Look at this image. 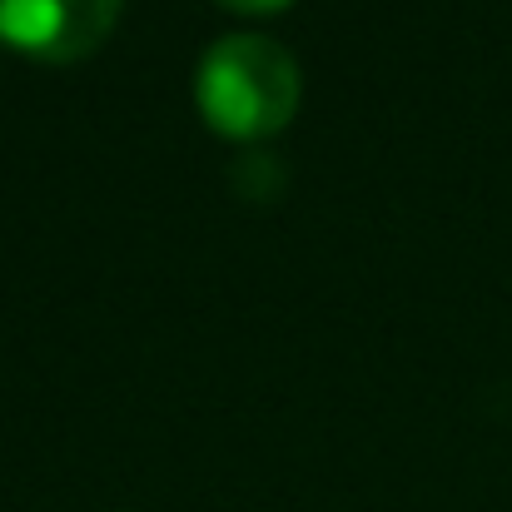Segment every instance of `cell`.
Segmentation results:
<instances>
[{
  "label": "cell",
  "mask_w": 512,
  "mask_h": 512,
  "mask_svg": "<svg viewBox=\"0 0 512 512\" xmlns=\"http://www.w3.org/2000/svg\"><path fill=\"white\" fill-rule=\"evenodd\" d=\"M199 115L229 140H269L299 110V65L269 35H224L194 70Z\"/></svg>",
  "instance_id": "cell-1"
},
{
  "label": "cell",
  "mask_w": 512,
  "mask_h": 512,
  "mask_svg": "<svg viewBox=\"0 0 512 512\" xmlns=\"http://www.w3.org/2000/svg\"><path fill=\"white\" fill-rule=\"evenodd\" d=\"M120 0H0V40L30 60H80L115 30Z\"/></svg>",
  "instance_id": "cell-2"
},
{
  "label": "cell",
  "mask_w": 512,
  "mask_h": 512,
  "mask_svg": "<svg viewBox=\"0 0 512 512\" xmlns=\"http://www.w3.org/2000/svg\"><path fill=\"white\" fill-rule=\"evenodd\" d=\"M224 10H239V15H279L289 0H219Z\"/></svg>",
  "instance_id": "cell-3"
}]
</instances>
